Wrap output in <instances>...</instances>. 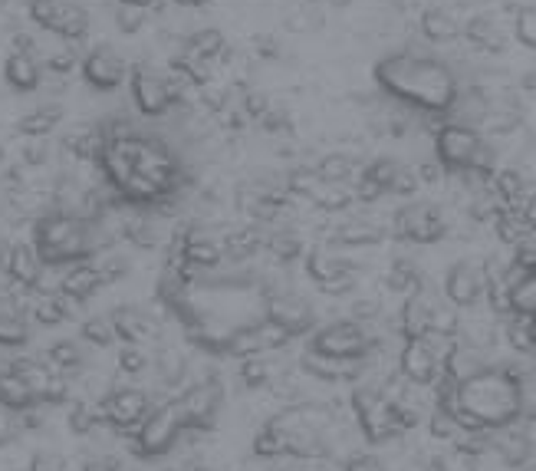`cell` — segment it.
I'll return each instance as SVG.
<instances>
[{"label": "cell", "mask_w": 536, "mask_h": 471, "mask_svg": "<svg viewBox=\"0 0 536 471\" xmlns=\"http://www.w3.org/2000/svg\"><path fill=\"white\" fill-rule=\"evenodd\" d=\"M392 234L408 244H435L448 234V221L431 201H408L392 215Z\"/></svg>", "instance_id": "obj_13"}, {"label": "cell", "mask_w": 536, "mask_h": 471, "mask_svg": "<svg viewBox=\"0 0 536 471\" xmlns=\"http://www.w3.org/2000/svg\"><path fill=\"white\" fill-rule=\"evenodd\" d=\"M33 251L47 267H70L89 261L96 251L106 248L99 234V221H83L63 211H50L33 221Z\"/></svg>", "instance_id": "obj_3"}, {"label": "cell", "mask_w": 536, "mask_h": 471, "mask_svg": "<svg viewBox=\"0 0 536 471\" xmlns=\"http://www.w3.org/2000/svg\"><path fill=\"white\" fill-rule=\"evenodd\" d=\"M490 366H497V363H490L487 350H477V346H467L461 340H454L451 353L444 356V376H448L454 386H461V383H467V379L481 376L484 369H490Z\"/></svg>", "instance_id": "obj_21"}, {"label": "cell", "mask_w": 536, "mask_h": 471, "mask_svg": "<svg viewBox=\"0 0 536 471\" xmlns=\"http://www.w3.org/2000/svg\"><path fill=\"white\" fill-rule=\"evenodd\" d=\"M507 313L517 317H533L536 313V274H517L507 287Z\"/></svg>", "instance_id": "obj_36"}, {"label": "cell", "mask_w": 536, "mask_h": 471, "mask_svg": "<svg viewBox=\"0 0 536 471\" xmlns=\"http://www.w3.org/2000/svg\"><path fill=\"white\" fill-rule=\"evenodd\" d=\"M533 86H536V73H527L523 76V93H533Z\"/></svg>", "instance_id": "obj_58"}, {"label": "cell", "mask_w": 536, "mask_h": 471, "mask_svg": "<svg viewBox=\"0 0 536 471\" xmlns=\"http://www.w3.org/2000/svg\"><path fill=\"white\" fill-rule=\"evenodd\" d=\"M234 471H273L267 462H260V465H247V468H234Z\"/></svg>", "instance_id": "obj_60"}, {"label": "cell", "mask_w": 536, "mask_h": 471, "mask_svg": "<svg viewBox=\"0 0 536 471\" xmlns=\"http://www.w3.org/2000/svg\"><path fill=\"white\" fill-rule=\"evenodd\" d=\"M260 129L270 132V136H290L293 132V122H290V112L280 109V106H270L267 116L260 119Z\"/></svg>", "instance_id": "obj_47"}, {"label": "cell", "mask_w": 536, "mask_h": 471, "mask_svg": "<svg viewBox=\"0 0 536 471\" xmlns=\"http://www.w3.org/2000/svg\"><path fill=\"white\" fill-rule=\"evenodd\" d=\"M33 340V327L24 313L0 310V350H20Z\"/></svg>", "instance_id": "obj_37"}, {"label": "cell", "mask_w": 536, "mask_h": 471, "mask_svg": "<svg viewBox=\"0 0 536 471\" xmlns=\"http://www.w3.org/2000/svg\"><path fill=\"white\" fill-rule=\"evenodd\" d=\"M513 33H517L520 47H527V50L536 47V7H517V17H513Z\"/></svg>", "instance_id": "obj_45"}, {"label": "cell", "mask_w": 536, "mask_h": 471, "mask_svg": "<svg viewBox=\"0 0 536 471\" xmlns=\"http://www.w3.org/2000/svg\"><path fill=\"white\" fill-rule=\"evenodd\" d=\"M303 267L306 277L329 297H349L356 290V264L333 244H316L313 251H306Z\"/></svg>", "instance_id": "obj_12"}, {"label": "cell", "mask_w": 536, "mask_h": 471, "mask_svg": "<svg viewBox=\"0 0 536 471\" xmlns=\"http://www.w3.org/2000/svg\"><path fill=\"white\" fill-rule=\"evenodd\" d=\"M273 471H346L336 458H280V462H267Z\"/></svg>", "instance_id": "obj_44"}, {"label": "cell", "mask_w": 536, "mask_h": 471, "mask_svg": "<svg viewBox=\"0 0 536 471\" xmlns=\"http://www.w3.org/2000/svg\"><path fill=\"white\" fill-rule=\"evenodd\" d=\"M293 343V336L277 327L273 320L267 317H257L244 323L241 330L231 333V340L224 346V356H234V360H250V356H270V353H280L287 350Z\"/></svg>", "instance_id": "obj_14"}, {"label": "cell", "mask_w": 536, "mask_h": 471, "mask_svg": "<svg viewBox=\"0 0 536 471\" xmlns=\"http://www.w3.org/2000/svg\"><path fill=\"white\" fill-rule=\"evenodd\" d=\"M435 294L421 290L415 297H405L402 300V310L395 317V333L402 340H421V336L431 333V310H435Z\"/></svg>", "instance_id": "obj_20"}, {"label": "cell", "mask_w": 536, "mask_h": 471, "mask_svg": "<svg viewBox=\"0 0 536 471\" xmlns=\"http://www.w3.org/2000/svg\"><path fill=\"white\" fill-rule=\"evenodd\" d=\"M99 409H102L106 429L132 439L135 429L148 419V412L155 409V399H152V392L139 386H112L106 396L99 399Z\"/></svg>", "instance_id": "obj_11"}, {"label": "cell", "mask_w": 536, "mask_h": 471, "mask_svg": "<svg viewBox=\"0 0 536 471\" xmlns=\"http://www.w3.org/2000/svg\"><path fill=\"white\" fill-rule=\"evenodd\" d=\"M415 175H418V185L421 188H441L444 182H448V172L435 162V159H428V162H421L418 168H415Z\"/></svg>", "instance_id": "obj_50"}, {"label": "cell", "mask_w": 536, "mask_h": 471, "mask_svg": "<svg viewBox=\"0 0 536 471\" xmlns=\"http://www.w3.org/2000/svg\"><path fill=\"white\" fill-rule=\"evenodd\" d=\"M17 435H20L17 412H7V409H0V448H4L7 442H14Z\"/></svg>", "instance_id": "obj_54"}, {"label": "cell", "mask_w": 536, "mask_h": 471, "mask_svg": "<svg viewBox=\"0 0 536 471\" xmlns=\"http://www.w3.org/2000/svg\"><path fill=\"white\" fill-rule=\"evenodd\" d=\"M418 188H421V185H418L415 168H412V165H402V168H398L392 188H389V195H395V198H415Z\"/></svg>", "instance_id": "obj_48"}, {"label": "cell", "mask_w": 536, "mask_h": 471, "mask_svg": "<svg viewBox=\"0 0 536 471\" xmlns=\"http://www.w3.org/2000/svg\"><path fill=\"white\" fill-rule=\"evenodd\" d=\"M382 238H385V228L379 221L349 218V221H342L329 231L326 244H333V248H372V244H379Z\"/></svg>", "instance_id": "obj_23"}, {"label": "cell", "mask_w": 536, "mask_h": 471, "mask_svg": "<svg viewBox=\"0 0 536 471\" xmlns=\"http://www.w3.org/2000/svg\"><path fill=\"white\" fill-rule=\"evenodd\" d=\"M435 162L448 175L458 172H494V149L484 142L471 122H444L435 132Z\"/></svg>", "instance_id": "obj_4"}, {"label": "cell", "mask_w": 536, "mask_h": 471, "mask_svg": "<svg viewBox=\"0 0 536 471\" xmlns=\"http://www.w3.org/2000/svg\"><path fill=\"white\" fill-rule=\"evenodd\" d=\"M306 350L329 356V360H339V363H359V360H366L372 350H385V340L375 327H362V323H352V320H336V323H326V327H316Z\"/></svg>", "instance_id": "obj_6"}, {"label": "cell", "mask_w": 536, "mask_h": 471, "mask_svg": "<svg viewBox=\"0 0 536 471\" xmlns=\"http://www.w3.org/2000/svg\"><path fill=\"white\" fill-rule=\"evenodd\" d=\"M313 172L319 178H326V182H346V185H352V178H359V172H362V162L352 152H329V155H323V159L313 165Z\"/></svg>", "instance_id": "obj_33"}, {"label": "cell", "mask_w": 536, "mask_h": 471, "mask_svg": "<svg viewBox=\"0 0 536 471\" xmlns=\"http://www.w3.org/2000/svg\"><path fill=\"white\" fill-rule=\"evenodd\" d=\"M454 336L428 333L421 340H402L395 356V373L418 389H431L444 376V356L451 353Z\"/></svg>", "instance_id": "obj_7"}, {"label": "cell", "mask_w": 536, "mask_h": 471, "mask_svg": "<svg viewBox=\"0 0 536 471\" xmlns=\"http://www.w3.org/2000/svg\"><path fill=\"white\" fill-rule=\"evenodd\" d=\"M66 425H70L73 435H93L99 432L102 425V409L99 402H89V399H73L70 412H66Z\"/></svg>", "instance_id": "obj_40"}, {"label": "cell", "mask_w": 536, "mask_h": 471, "mask_svg": "<svg viewBox=\"0 0 536 471\" xmlns=\"http://www.w3.org/2000/svg\"><path fill=\"white\" fill-rule=\"evenodd\" d=\"M43 363L56 369L60 376H73L86 366V350L79 340H53L47 356H43Z\"/></svg>", "instance_id": "obj_31"}, {"label": "cell", "mask_w": 536, "mask_h": 471, "mask_svg": "<svg viewBox=\"0 0 536 471\" xmlns=\"http://www.w3.org/2000/svg\"><path fill=\"white\" fill-rule=\"evenodd\" d=\"M30 406H37V402H33L27 383L4 363V366H0V409H7V412H27Z\"/></svg>", "instance_id": "obj_34"}, {"label": "cell", "mask_w": 536, "mask_h": 471, "mask_svg": "<svg viewBox=\"0 0 536 471\" xmlns=\"http://www.w3.org/2000/svg\"><path fill=\"white\" fill-rule=\"evenodd\" d=\"M79 70H83V80L93 89H99V93L119 89L125 83V76H129V66H125V60L112 47L89 50L83 60H79Z\"/></svg>", "instance_id": "obj_18"}, {"label": "cell", "mask_w": 536, "mask_h": 471, "mask_svg": "<svg viewBox=\"0 0 536 471\" xmlns=\"http://www.w3.org/2000/svg\"><path fill=\"white\" fill-rule=\"evenodd\" d=\"M178 4H181V7H208L211 0H178Z\"/></svg>", "instance_id": "obj_59"}, {"label": "cell", "mask_w": 536, "mask_h": 471, "mask_svg": "<svg viewBox=\"0 0 536 471\" xmlns=\"http://www.w3.org/2000/svg\"><path fill=\"white\" fill-rule=\"evenodd\" d=\"M385 287H389L392 294H398L402 300L421 294V290H428L425 274H421V267L412 261V257H395L389 274H385Z\"/></svg>", "instance_id": "obj_27"}, {"label": "cell", "mask_w": 536, "mask_h": 471, "mask_svg": "<svg viewBox=\"0 0 536 471\" xmlns=\"http://www.w3.org/2000/svg\"><path fill=\"white\" fill-rule=\"evenodd\" d=\"M254 50H257V56H264V60H273V56H280V43L273 40L270 33H257Z\"/></svg>", "instance_id": "obj_55"}, {"label": "cell", "mask_w": 536, "mask_h": 471, "mask_svg": "<svg viewBox=\"0 0 536 471\" xmlns=\"http://www.w3.org/2000/svg\"><path fill=\"white\" fill-rule=\"evenodd\" d=\"M79 471H125V462L112 452H96V455L83 458Z\"/></svg>", "instance_id": "obj_52"}, {"label": "cell", "mask_w": 536, "mask_h": 471, "mask_svg": "<svg viewBox=\"0 0 536 471\" xmlns=\"http://www.w3.org/2000/svg\"><path fill=\"white\" fill-rule=\"evenodd\" d=\"M102 149H106V139L99 126H76L63 136V152L83 165H96Z\"/></svg>", "instance_id": "obj_25"}, {"label": "cell", "mask_w": 536, "mask_h": 471, "mask_svg": "<svg viewBox=\"0 0 536 471\" xmlns=\"http://www.w3.org/2000/svg\"><path fill=\"white\" fill-rule=\"evenodd\" d=\"M0 4H4V0H0Z\"/></svg>", "instance_id": "obj_63"}, {"label": "cell", "mask_w": 536, "mask_h": 471, "mask_svg": "<svg viewBox=\"0 0 536 471\" xmlns=\"http://www.w3.org/2000/svg\"><path fill=\"white\" fill-rule=\"evenodd\" d=\"M421 33H425L431 43H451L461 37V24L448 7H428L425 14H421Z\"/></svg>", "instance_id": "obj_32"}, {"label": "cell", "mask_w": 536, "mask_h": 471, "mask_svg": "<svg viewBox=\"0 0 536 471\" xmlns=\"http://www.w3.org/2000/svg\"><path fill=\"white\" fill-rule=\"evenodd\" d=\"M500 340L510 353L517 356H530L536 346V333H533V317H517V313H507L500 320Z\"/></svg>", "instance_id": "obj_30"}, {"label": "cell", "mask_w": 536, "mask_h": 471, "mask_svg": "<svg viewBox=\"0 0 536 471\" xmlns=\"http://www.w3.org/2000/svg\"><path fill=\"white\" fill-rule=\"evenodd\" d=\"M119 4L122 7H142V10H148V7L155 4V0H119Z\"/></svg>", "instance_id": "obj_57"}, {"label": "cell", "mask_w": 536, "mask_h": 471, "mask_svg": "<svg viewBox=\"0 0 536 471\" xmlns=\"http://www.w3.org/2000/svg\"><path fill=\"white\" fill-rule=\"evenodd\" d=\"M27 14L37 27L63 40H83L89 30V14L73 0H30Z\"/></svg>", "instance_id": "obj_15"}, {"label": "cell", "mask_w": 536, "mask_h": 471, "mask_svg": "<svg viewBox=\"0 0 536 471\" xmlns=\"http://www.w3.org/2000/svg\"><path fill=\"white\" fill-rule=\"evenodd\" d=\"M4 80H7V86H14L17 93H33V89L43 83V63L37 56L10 50L4 60Z\"/></svg>", "instance_id": "obj_26"}, {"label": "cell", "mask_w": 536, "mask_h": 471, "mask_svg": "<svg viewBox=\"0 0 536 471\" xmlns=\"http://www.w3.org/2000/svg\"><path fill=\"white\" fill-rule=\"evenodd\" d=\"M461 33L474 47H481L484 53H504V33L497 30V24L490 17H471L467 24L461 27Z\"/></svg>", "instance_id": "obj_38"}, {"label": "cell", "mask_w": 536, "mask_h": 471, "mask_svg": "<svg viewBox=\"0 0 536 471\" xmlns=\"http://www.w3.org/2000/svg\"><path fill=\"white\" fill-rule=\"evenodd\" d=\"M181 439H185V425H181L175 402H162L148 412V419L135 429L129 442L139 458H165L175 452Z\"/></svg>", "instance_id": "obj_10"}, {"label": "cell", "mask_w": 536, "mask_h": 471, "mask_svg": "<svg viewBox=\"0 0 536 471\" xmlns=\"http://www.w3.org/2000/svg\"><path fill=\"white\" fill-rule=\"evenodd\" d=\"M145 20H148V10L142 7H116V27L122 33H139L145 27Z\"/></svg>", "instance_id": "obj_49"}, {"label": "cell", "mask_w": 536, "mask_h": 471, "mask_svg": "<svg viewBox=\"0 0 536 471\" xmlns=\"http://www.w3.org/2000/svg\"><path fill=\"white\" fill-rule=\"evenodd\" d=\"M116 366H119V373H125V376H148V369H152V353H148L145 346L125 343L119 350V356H116Z\"/></svg>", "instance_id": "obj_43"}, {"label": "cell", "mask_w": 536, "mask_h": 471, "mask_svg": "<svg viewBox=\"0 0 536 471\" xmlns=\"http://www.w3.org/2000/svg\"><path fill=\"white\" fill-rule=\"evenodd\" d=\"M102 287H106V284H102V277L96 274V267L89 264V261H79V264L66 267V271H60V287H56V290L83 307L86 300L96 297Z\"/></svg>", "instance_id": "obj_24"}, {"label": "cell", "mask_w": 536, "mask_h": 471, "mask_svg": "<svg viewBox=\"0 0 536 471\" xmlns=\"http://www.w3.org/2000/svg\"><path fill=\"white\" fill-rule=\"evenodd\" d=\"M264 251L277 264H293L296 257L303 254V238L290 228H273V231H264Z\"/></svg>", "instance_id": "obj_35"}, {"label": "cell", "mask_w": 536, "mask_h": 471, "mask_svg": "<svg viewBox=\"0 0 536 471\" xmlns=\"http://www.w3.org/2000/svg\"><path fill=\"white\" fill-rule=\"evenodd\" d=\"M221 244H224V261H250L264 251V228H234L221 234Z\"/></svg>", "instance_id": "obj_28"}, {"label": "cell", "mask_w": 536, "mask_h": 471, "mask_svg": "<svg viewBox=\"0 0 536 471\" xmlns=\"http://www.w3.org/2000/svg\"><path fill=\"white\" fill-rule=\"evenodd\" d=\"M185 50L191 56H198V60H204V63H214V60H221V56H227V37H224L221 30L204 27V30L191 33L188 43H185Z\"/></svg>", "instance_id": "obj_39"}, {"label": "cell", "mask_w": 536, "mask_h": 471, "mask_svg": "<svg viewBox=\"0 0 536 471\" xmlns=\"http://www.w3.org/2000/svg\"><path fill=\"white\" fill-rule=\"evenodd\" d=\"M79 336L96 346V350H106V346L116 343V330H112V320L109 313H96V317H86L83 323H79Z\"/></svg>", "instance_id": "obj_42"}, {"label": "cell", "mask_w": 536, "mask_h": 471, "mask_svg": "<svg viewBox=\"0 0 536 471\" xmlns=\"http://www.w3.org/2000/svg\"><path fill=\"white\" fill-rule=\"evenodd\" d=\"M342 468L346 471H389L385 458L372 455V452H352L346 462H342Z\"/></svg>", "instance_id": "obj_51"}, {"label": "cell", "mask_w": 536, "mask_h": 471, "mask_svg": "<svg viewBox=\"0 0 536 471\" xmlns=\"http://www.w3.org/2000/svg\"><path fill=\"white\" fill-rule=\"evenodd\" d=\"M112 330H116V340L132 343V346H148L162 336V323H158L152 313L135 307V304H122L109 313Z\"/></svg>", "instance_id": "obj_19"}, {"label": "cell", "mask_w": 536, "mask_h": 471, "mask_svg": "<svg viewBox=\"0 0 536 471\" xmlns=\"http://www.w3.org/2000/svg\"><path fill=\"white\" fill-rule=\"evenodd\" d=\"M224 406V383L218 379H195L188 389L175 399V409L185 425V435H208L218 422V412Z\"/></svg>", "instance_id": "obj_9"}, {"label": "cell", "mask_w": 536, "mask_h": 471, "mask_svg": "<svg viewBox=\"0 0 536 471\" xmlns=\"http://www.w3.org/2000/svg\"><path fill=\"white\" fill-rule=\"evenodd\" d=\"M43 267L47 264L37 257L30 241H14V248H10V257H7V267H4V280L17 284L20 290H37L40 277H43Z\"/></svg>", "instance_id": "obj_22"}, {"label": "cell", "mask_w": 536, "mask_h": 471, "mask_svg": "<svg viewBox=\"0 0 536 471\" xmlns=\"http://www.w3.org/2000/svg\"><path fill=\"white\" fill-rule=\"evenodd\" d=\"M435 409H448L467 432L494 435L530 419V373L517 366H490L481 376L454 386Z\"/></svg>", "instance_id": "obj_1"}, {"label": "cell", "mask_w": 536, "mask_h": 471, "mask_svg": "<svg viewBox=\"0 0 536 471\" xmlns=\"http://www.w3.org/2000/svg\"><path fill=\"white\" fill-rule=\"evenodd\" d=\"M14 53L37 56V40H33L30 33H17V37H14Z\"/></svg>", "instance_id": "obj_56"}, {"label": "cell", "mask_w": 536, "mask_h": 471, "mask_svg": "<svg viewBox=\"0 0 536 471\" xmlns=\"http://www.w3.org/2000/svg\"><path fill=\"white\" fill-rule=\"evenodd\" d=\"M79 66V56H76V50L73 47H66V50H56L50 60H47V70L50 73H56V76H66V73H73Z\"/></svg>", "instance_id": "obj_53"}, {"label": "cell", "mask_w": 536, "mask_h": 471, "mask_svg": "<svg viewBox=\"0 0 536 471\" xmlns=\"http://www.w3.org/2000/svg\"><path fill=\"white\" fill-rule=\"evenodd\" d=\"M89 264L96 267V274L102 277V284H116V280L129 277V271H132V261H129V257L119 254V251H112V248L96 251L93 257H89Z\"/></svg>", "instance_id": "obj_41"}, {"label": "cell", "mask_w": 536, "mask_h": 471, "mask_svg": "<svg viewBox=\"0 0 536 471\" xmlns=\"http://www.w3.org/2000/svg\"><path fill=\"white\" fill-rule=\"evenodd\" d=\"M129 86H132V103L142 116H165L168 109H175L188 93V83L181 80L175 70L158 73L152 66H135L129 73Z\"/></svg>", "instance_id": "obj_8"}, {"label": "cell", "mask_w": 536, "mask_h": 471, "mask_svg": "<svg viewBox=\"0 0 536 471\" xmlns=\"http://www.w3.org/2000/svg\"><path fill=\"white\" fill-rule=\"evenodd\" d=\"M375 83L398 103L428 112V116H444L461 99L458 76L451 66L412 50L382 56L375 63Z\"/></svg>", "instance_id": "obj_2"}, {"label": "cell", "mask_w": 536, "mask_h": 471, "mask_svg": "<svg viewBox=\"0 0 536 471\" xmlns=\"http://www.w3.org/2000/svg\"><path fill=\"white\" fill-rule=\"evenodd\" d=\"M333 4H346V0H333Z\"/></svg>", "instance_id": "obj_61"}, {"label": "cell", "mask_w": 536, "mask_h": 471, "mask_svg": "<svg viewBox=\"0 0 536 471\" xmlns=\"http://www.w3.org/2000/svg\"><path fill=\"white\" fill-rule=\"evenodd\" d=\"M60 122H63V106L47 103V106H37V109L24 112V116L17 119V132L24 139H47Z\"/></svg>", "instance_id": "obj_29"}, {"label": "cell", "mask_w": 536, "mask_h": 471, "mask_svg": "<svg viewBox=\"0 0 536 471\" xmlns=\"http://www.w3.org/2000/svg\"><path fill=\"white\" fill-rule=\"evenodd\" d=\"M349 412H352V425H356L362 435V442H369V445L395 442V439H402L405 432H412L405 425V419L398 416V409L382 396L379 389H366V386L352 389Z\"/></svg>", "instance_id": "obj_5"}, {"label": "cell", "mask_w": 536, "mask_h": 471, "mask_svg": "<svg viewBox=\"0 0 536 471\" xmlns=\"http://www.w3.org/2000/svg\"><path fill=\"white\" fill-rule=\"evenodd\" d=\"M27 468L30 471H66L70 462H66L60 452H53V448H40V452H33L27 458Z\"/></svg>", "instance_id": "obj_46"}, {"label": "cell", "mask_w": 536, "mask_h": 471, "mask_svg": "<svg viewBox=\"0 0 536 471\" xmlns=\"http://www.w3.org/2000/svg\"><path fill=\"white\" fill-rule=\"evenodd\" d=\"M0 162H4V152H0Z\"/></svg>", "instance_id": "obj_62"}, {"label": "cell", "mask_w": 536, "mask_h": 471, "mask_svg": "<svg viewBox=\"0 0 536 471\" xmlns=\"http://www.w3.org/2000/svg\"><path fill=\"white\" fill-rule=\"evenodd\" d=\"M484 294H487L484 264L458 261L448 267V274H444V304L454 310H471L477 304H484Z\"/></svg>", "instance_id": "obj_16"}, {"label": "cell", "mask_w": 536, "mask_h": 471, "mask_svg": "<svg viewBox=\"0 0 536 471\" xmlns=\"http://www.w3.org/2000/svg\"><path fill=\"white\" fill-rule=\"evenodd\" d=\"M264 317L287 330L293 340L316 330V310L310 307V300H303L293 290H283V294L264 300Z\"/></svg>", "instance_id": "obj_17"}]
</instances>
